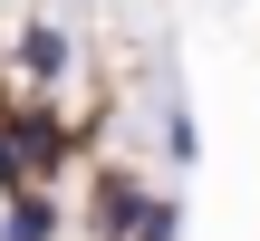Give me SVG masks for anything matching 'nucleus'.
I'll list each match as a JSON object with an SVG mask.
<instances>
[{"label": "nucleus", "instance_id": "20e7f679", "mask_svg": "<svg viewBox=\"0 0 260 241\" xmlns=\"http://www.w3.org/2000/svg\"><path fill=\"white\" fill-rule=\"evenodd\" d=\"M0 241H58V203L19 193V203H10V232H0Z\"/></svg>", "mask_w": 260, "mask_h": 241}, {"label": "nucleus", "instance_id": "39448f33", "mask_svg": "<svg viewBox=\"0 0 260 241\" xmlns=\"http://www.w3.org/2000/svg\"><path fill=\"white\" fill-rule=\"evenodd\" d=\"M135 241H174V203H154V213H145V232Z\"/></svg>", "mask_w": 260, "mask_h": 241}, {"label": "nucleus", "instance_id": "f257e3e1", "mask_svg": "<svg viewBox=\"0 0 260 241\" xmlns=\"http://www.w3.org/2000/svg\"><path fill=\"white\" fill-rule=\"evenodd\" d=\"M145 213H154V203H145L125 174H106V193H96V232H106V241H125V232H145Z\"/></svg>", "mask_w": 260, "mask_h": 241}, {"label": "nucleus", "instance_id": "7ed1b4c3", "mask_svg": "<svg viewBox=\"0 0 260 241\" xmlns=\"http://www.w3.org/2000/svg\"><path fill=\"white\" fill-rule=\"evenodd\" d=\"M10 135H19V155H29V164H39V174H48V164H58V155H68V135H58V116H19V126H10Z\"/></svg>", "mask_w": 260, "mask_h": 241}, {"label": "nucleus", "instance_id": "423d86ee", "mask_svg": "<svg viewBox=\"0 0 260 241\" xmlns=\"http://www.w3.org/2000/svg\"><path fill=\"white\" fill-rule=\"evenodd\" d=\"M19 164H29V155H19V145H0V184H10V174H19Z\"/></svg>", "mask_w": 260, "mask_h": 241}, {"label": "nucleus", "instance_id": "f03ea898", "mask_svg": "<svg viewBox=\"0 0 260 241\" xmlns=\"http://www.w3.org/2000/svg\"><path fill=\"white\" fill-rule=\"evenodd\" d=\"M19 68H29V77H68V29H48V19H39V29L19 39Z\"/></svg>", "mask_w": 260, "mask_h": 241}]
</instances>
